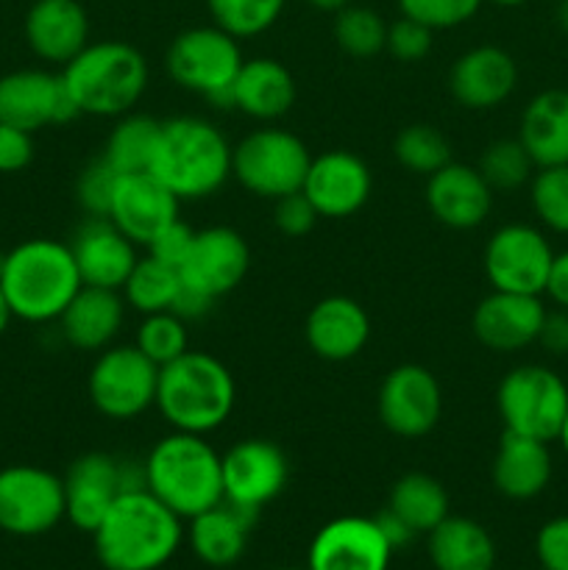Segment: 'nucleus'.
<instances>
[{"label": "nucleus", "instance_id": "1", "mask_svg": "<svg viewBox=\"0 0 568 570\" xmlns=\"http://www.w3.org/2000/svg\"><path fill=\"white\" fill-rule=\"evenodd\" d=\"M106 570H159L184 543V521L145 488L126 490L92 532Z\"/></svg>", "mask_w": 568, "mask_h": 570}, {"label": "nucleus", "instance_id": "2", "mask_svg": "<svg viewBox=\"0 0 568 570\" xmlns=\"http://www.w3.org/2000/svg\"><path fill=\"white\" fill-rule=\"evenodd\" d=\"M0 287L11 315L26 323H53L84 282L70 245L61 239L31 237L3 254Z\"/></svg>", "mask_w": 568, "mask_h": 570}, {"label": "nucleus", "instance_id": "3", "mask_svg": "<svg viewBox=\"0 0 568 570\" xmlns=\"http://www.w3.org/2000/svg\"><path fill=\"white\" fill-rule=\"evenodd\" d=\"M237 406V382L217 356L206 351L182 354L159 367L156 404L173 432L212 434L232 417Z\"/></svg>", "mask_w": 568, "mask_h": 570}, {"label": "nucleus", "instance_id": "4", "mask_svg": "<svg viewBox=\"0 0 568 570\" xmlns=\"http://www.w3.org/2000/svg\"><path fill=\"white\" fill-rule=\"evenodd\" d=\"M232 148L215 122L182 115L161 120L150 170L178 200H204L232 178Z\"/></svg>", "mask_w": 568, "mask_h": 570}, {"label": "nucleus", "instance_id": "5", "mask_svg": "<svg viewBox=\"0 0 568 570\" xmlns=\"http://www.w3.org/2000/svg\"><path fill=\"white\" fill-rule=\"evenodd\" d=\"M221 456L204 434H165L143 462L145 490L182 521H189L223 501Z\"/></svg>", "mask_w": 568, "mask_h": 570}, {"label": "nucleus", "instance_id": "6", "mask_svg": "<svg viewBox=\"0 0 568 570\" xmlns=\"http://www.w3.org/2000/svg\"><path fill=\"white\" fill-rule=\"evenodd\" d=\"M61 81L78 115L123 117L143 100L150 70L145 56L120 39L89 42L61 67Z\"/></svg>", "mask_w": 568, "mask_h": 570}, {"label": "nucleus", "instance_id": "7", "mask_svg": "<svg viewBox=\"0 0 568 570\" xmlns=\"http://www.w3.org/2000/svg\"><path fill=\"white\" fill-rule=\"evenodd\" d=\"M243 61L239 39L212 22V26L187 28L173 37L165 53V70L182 89L228 109L234 78Z\"/></svg>", "mask_w": 568, "mask_h": 570}, {"label": "nucleus", "instance_id": "8", "mask_svg": "<svg viewBox=\"0 0 568 570\" xmlns=\"http://www.w3.org/2000/svg\"><path fill=\"white\" fill-rule=\"evenodd\" d=\"M312 154L298 134L278 126L256 128L232 148V178L265 200L301 193Z\"/></svg>", "mask_w": 568, "mask_h": 570}, {"label": "nucleus", "instance_id": "9", "mask_svg": "<svg viewBox=\"0 0 568 570\" xmlns=\"http://www.w3.org/2000/svg\"><path fill=\"white\" fill-rule=\"evenodd\" d=\"M496 410L505 432L555 443L568 412V384L546 365H518L501 376Z\"/></svg>", "mask_w": 568, "mask_h": 570}, {"label": "nucleus", "instance_id": "10", "mask_svg": "<svg viewBox=\"0 0 568 570\" xmlns=\"http://www.w3.org/2000/svg\"><path fill=\"white\" fill-rule=\"evenodd\" d=\"M159 365L137 345H109L95 356L87 376V393L95 412L106 421H137L156 404Z\"/></svg>", "mask_w": 568, "mask_h": 570}, {"label": "nucleus", "instance_id": "11", "mask_svg": "<svg viewBox=\"0 0 568 570\" xmlns=\"http://www.w3.org/2000/svg\"><path fill=\"white\" fill-rule=\"evenodd\" d=\"M61 482H65V521H70L78 532L92 534L109 507L126 490L145 488V471L143 465L131 462L126 465L104 451H89L67 468Z\"/></svg>", "mask_w": 568, "mask_h": 570}, {"label": "nucleus", "instance_id": "12", "mask_svg": "<svg viewBox=\"0 0 568 570\" xmlns=\"http://www.w3.org/2000/svg\"><path fill=\"white\" fill-rule=\"evenodd\" d=\"M65 521V482L39 465L0 468V532L39 538Z\"/></svg>", "mask_w": 568, "mask_h": 570}, {"label": "nucleus", "instance_id": "13", "mask_svg": "<svg viewBox=\"0 0 568 570\" xmlns=\"http://www.w3.org/2000/svg\"><path fill=\"white\" fill-rule=\"evenodd\" d=\"M551 259L555 248L538 226L505 223L484 243L482 271L493 289L543 295Z\"/></svg>", "mask_w": 568, "mask_h": 570}, {"label": "nucleus", "instance_id": "14", "mask_svg": "<svg viewBox=\"0 0 568 570\" xmlns=\"http://www.w3.org/2000/svg\"><path fill=\"white\" fill-rule=\"evenodd\" d=\"M376 412L382 426L401 440H421L443 415V387L429 367L404 362L379 384Z\"/></svg>", "mask_w": 568, "mask_h": 570}, {"label": "nucleus", "instance_id": "15", "mask_svg": "<svg viewBox=\"0 0 568 570\" xmlns=\"http://www.w3.org/2000/svg\"><path fill=\"white\" fill-rule=\"evenodd\" d=\"M223 501L259 515L271 501L284 493L290 479V462L276 443L248 438L234 443L221 456Z\"/></svg>", "mask_w": 568, "mask_h": 570}, {"label": "nucleus", "instance_id": "16", "mask_svg": "<svg viewBox=\"0 0 568 570\" xmlns=\"http://www.w3.org/2000/svg\"><path fill=\"white\" fill-rule=\"evenodd\" d=\"M248 267L251 248L243 234L232 226H209L195 232L193 248L178 273H182L184 287L217 301L243 284Z\"/></svg>", "mask_w": 568, "mask_h": 570}, {"label": "nucleus", "instance_id": "17", "mask_svg": "<svg viewBox=\"0 0 568 570\" xmlns=\"http://www.w3.org/2000/svg\"><path fill=\"white\" fill-rule=\"evenodd\" d=\"M393 546L376 518L340 515L323 523L306 551L310 570H388Z\"/></svg>", "mask_w": 568, "mask_h": 570}, {"label": "nucleus", "instance_id": "18", "mask_svg": "<svg viewBox=\"0 0 568 570\" xmlns=\"http://www.w3.org/2000/svg\"><path fill=\"white\" fill-rule=\"evenodd\" d=\"M72 117L78 111L59 72L28 67L0 76V122L37 134Z\"/></svg>", "mask_w": 568, "mask_h": 570}, {"label": "nucleus", "instance_id": "19", "mask_svg": "<svg viewBox=\"0 0 568 570\" xmlns=\"http://www.w3.org/2000/svg\"><path fill=\"white\" fill-rule=\"evenodd\" d=\"M301 193L310 198L321 217L343 220V217L356 215L371 200L373 173L362 156L334 148L312 156Z\"/></svg>", "mask_w": 568, "mask_h": 570}, {"label": "nucleus", "instance_id": "20", "mask_svg": "<svg viewBox=\"0 0 568 570\" xmlns=\"http://www.w3.org/2000/svg\"><path fill=\"white\" fill-rule=\"evenodd\" d=\"M543 295L490 289L471 315V332L493 354H518L538 343L543 326Z\"/></svg>", "mask_w": 568, "mask_h": 570}, {"label": "nucleus", "instance_id": "21", "mask_svg": "<svg viewBox=\"0 0 568 570\" xmlns=\"http://www.w3.org/2000/svg\"><path fill=\"white\" fill-rule=\"evenodd\" d=\"M518 61L499 45H477L454 59L449 70V92L462 109L490 111L512 98L518 89Z\"/></svg>", "mask_w": 568, "mask_h": 570}, {"label": "nucleus", "instance_id": "22", "mask_svg": "<svg viewBox=\"0 0 568 570\" xmlns=\"http://www.w3.org/2000/svg\"><path fill=\"white\" fill-rule=\"evenodd\" d=\"M178 206L182 200L154 173H120L106 217L134 245H148L167 223L176 220Z\"/></svg>", "mask_w": 568, "mask_h": 570}, {"label": "nucleus", "instance_id": "23", "mask_svg": "<svg viewBox=\"0 0 568 570\" xmlns=\"http://www.w3.org/2000/svg\"><path fill=\"white\" fill-rule=\"evenodd\" d=\"M496 193L488 187L477 165L451 159L427 178V209L440 226L471 232L490 217Z\"/></svg>", "mask_w": 568, "mask_h": 570}, {"label": "nucleus", "instance_id": "24", "mask_svg": "<svg viewBox=\"0 0 568 570\" xmlns=\"http://www.w3.org/2000/svg\"><path fill=\"white\" fill-rule=\"evenodd\" d=\"M67 245L81 273V282L89 287L123 289L128 273L139 259V245H134L109 217H84Z\"/></svg>", "mask_w": 568, "mask_h": 570}, {"label": "nucleus", "instance_id": "25", "mask_svg": "<svg viewBox=\"0 0 568 570\" xmlns=\"http://www.w3.org/2000/svg\"><path fill=\"white\" fill-rule=\"evenodd\" d=\"M371 317L360 301L349 295H326L304 321V340L317 360L349 362L371 343Z\"/></svg>", "mask_w": 568, "mask_h": 570}, {"label": "nucleus", "instance_id": "26", "mask_svg": "<svg viewBox=\"0 0 568 570\" xmlns=\"http://www.w3.org/2000/svg\"><path fill=\"white\" fill-rule=\"evenodd\" d=\"M22 33L37 59L65 67L89 45V14L78 0H33Z\"/></svg>", "mask_w": 568, "mask_h": 570}, {"label": "nucleus", "instance_id": "27", "mask_svg": "<svg viewBox=\"0 0 568 570\" xmlns=\"http://www.w3.org/2000/svg\"><path fill=\"white\" fill-rule=\"evenodd\" d=\"M555 476L549 443L535 438H523L516 432H501L496 445L490 479L493 488L510 501H532L543 493Z\"/></svg>", "mask_w": 568, "mask_h": 570}, {"label": "nucleus", "instance_id": "28", "mask_svg": "<svg viewBox=\"0 0 568 570\" xmlns=\"http://www.w3.org/2000/svg\"><path fill=\"white\" fill-rule=\"evenodd\" d=\"M123 321H126V301H123L120 289L84 284L56 323L70 348L100 354L104 348L115 345Z\"/></svg>", "mask_w": 568, "mask_h": 570}, {"label": "nucleus", "instance_id": "29", "mask_svg": "<svg viewBox=\"0 0 568 570\" xmlns=\"http://www.w3.org/2000/svg\"><path fill=\"white\" fill-rule=\"evenodd\" d=\"M295 78L271 56H254L239 67L232 87V106L259 122H276L295 106Z\"/></svg>", "mask_w": 568, "mask_h": 570}, {"label": "nucleus", "instance_id": "30", "mask_svg": "<svg viewBox=\"0 0 568 570\" xmlns=\"http://www.w3.org/2000/svg\"><path fill=\"white\" fill-rule=\"evenodd\" d=\"M256 518L259 515H254V512H245L239 507L221 501L212 510L189 518L187 529H184V540L204 566L232 568L245 554L251 527L256 523Z\"/></svg>", "mask_w": 568, "mask_h": 570}, {"label": "nucleus", "instance_id": "31", "mask_svg": "<svg viewBox=\"0 0 568 570\" xmlns=\"http://www.w3.org/2000/svg\"><path fill=\"white\" fill-rule=\"evenodd\" d=\"M518 139L535 167L568 165V89L551 87L535 95L521 111Z\"/></svg>", "mask_w": 568, "mask_h": 570}, {"label": "nucleus", "instance_id": "32", "mask_svg": "<svg viewBox=\"0 0 568 570\" xmlns=\"http://www.w3.org/2000/svg\"><path fill=\"white\" fill-rule=\"evenodd\" d=\"M427 554L434 570H493L496 540L473 518L449 515L427 534Z\"/></svg>", "mask_w": 568, "mask_h": 570}, {"label": "nucleus", "instance_id": "33", "mask_svg": "<svg viewBox=\"0 0 568 570\" xmlns=\"http://www.w3.org/2000/svg\"><path fill=\"white\" fill-rule=\"evenodd\" d=\"M384 510L393 512L415 534H429L451 515V501L440 479L432 473L410 471L393 482Z\"/></svg>", "mask_w": 568, "mask_h": 570}, {"label": "nucleus", "instance_id": "34", "mask_svg": "<svg viewBox=\"0 0 568 570\" xmlns=\"http://www.w3.org/2000/svg\"><path fill=\"white\" fill-rule=\"evenodd\" d=\"M182 287L184 282L178 267H170L145 254L139 256L134 271L128 273L120 295L126 306H131L139 315H156V312H173Z\"/></svg>", "mask_w": 568, "mask_h": 570}, {"label": "nucleus", "instance_id": "35", "mask_svg": "<svg viewBox=\"0 0 568 570\" xmlns=\"http://www.w3.org/2000/svg\"><path fill=\"white\" fill-rule=\"evenodd\" d=\"M161 120L148 115H128L117 117L109 139H106L104 159L115 173H148L150 159H154L156 139H159Z\"/></svg>", "mask_w": 568, "mask_h": 570}, {"label": "nucleus", "instance_id": "36", "mask_svg": "<svg viewBox=\"0 0 568 570\" xmlns=\"http://www.w3.org/2000/svg\"><path fill=\"white\" fill-rule=\"evenodd\" d=\"M477 170L488 181L493 193H516V189L529 187L535 176V161L529 150L523 148L518 137H501L493 139L488 148L482 150L477 161Z\"/></svg>", "mask_w": 568, "mask_h": 570}, {"label": "nucleus", "instance_id": "37", "mask_svg": "<svg viewBox=\"0 0 568 570\" xmlns=\"http://www.w3.org/2000/svg\"><path fill=\"white\" fill-rule=\"evenodd\" d=\"M393 156L404 170L429 178L451 161V142L429 122H412L395 134Z\"/></svg>", "mask_w": 568, "mask_h": 570}, {"label": "nucleus", "instance_id": "38", "mask_svg": "<svg viewBox=\"0 0 568 570\" xmlns=\"http://www.w3.org/2000/svg\"><path fill=\"white\" fill-rule=\"evenodd\" d=\"M388 22L368 6L349 3L334 14V42L351 59H373L384 50Z\"/></svg>", "mask_w": 568, "mask_h": 570}, {"label": "nucleus", "instance_id": "39", "mask_svg": "<svg viewBox=\"0 0 568 570\" xmlns=\"http://www.w3.org/2000/svg\"><path fill=\"white\" fill-rule=\"evenodd\" d=\"M287 0H206L212 22L237 39L271 31L284 14Z\"/></svg>", "mask_w": 568, "mask_h": 570}, {"label": "nucleus", "instance_id": "40", "mask_svg": "<svg viewBox=\"0 0 568 570\" xmlns=\"http://www.w3.org/2000/svg\"><path fill=\"white\" fill-rule=\"evenodd\" d=\"M134 345L148 356L154 365H167L189 351L187 321L176 312H156V315H143L137 326Z\"/></svg>", "mask_w": 568, "mask_h": 570}, {"label": "nucleus", "instance_id": "41", "mask_svg": "<svg viewBox=\"0 0 568 570\" xmlns=\"http://www.w3.org/2000/svg\"><path fill=\"white\" fill-rule=\"evenodd\" d=\"M529 204L540 226L568 237V165L538 167L529 181Z\"/></svg>", "mask_w": 568, "mask_h": 570}, {"label": "nucleus", "instance_id": "42", "mask_svg": "<svg viewBox=\"0 0 568 570\" xmlns=\"http://www.w3.org/2000/svg\"><path fill=\"white\" fill-rule=\"evenodd\" d=\"M395 3L404 17L423 22L432 31H449L473 20L484 0H395Z\"/></svg>", "mask_w": 568, "mask_h": 570}, {"label": "nucleus", "instance_id": "43", "mask_svg": "<svg viewBox=\"0 0 568 570\" xmlns=\"http://www.w3.org/2000/svg\"><path fill=\"white\" fill-rule=\"evenodd\" d=\"M120 173H115L109 167V161L100 156V159L89 161L76 178V200L87 217H106L109 215L111 195H115V184Z\"/></svg>", "mask_w": 568, "mask_h": 570}, {"label": "nucleus", "instance_id": "44", "mask_svg": "<svg viewBox=\"0 0 568 570\" xmlns=\"http://www.w3.org/2000/svg\"><path fill=\"white\" fill-rule=\"evenodd\" d=\"M434 31L423 22L412 20V17L401 14L399 20L388 22V39H384V50L393 56L395 61H404V65H415L423 61L432 50Z\"/></svg>", "mask_w": 568, "mask_h": 570}, {"label": "nucleus", "instance_id": "45", "mask_svg": "<svg viewBox=\"0 0 568 570\" xmlns=\"http://www.w3.org/2000/svg\"><path fill=\"white\" fill-rule=\"evenodd\" d=\"M317 220H321V215H317L315 206L310 204V198L304 193L284 195V198L273 200V226L284 237H304V234H310L315 228Z\"/></svg>", "mask_w": 568, "mask_h": 570}, {"label": "nucleus", "instance_id": "46", "mask_svg": "<svg viewBox=\"0 0 568 570\" xmlns=\"http://www.w3.org/2000/svg\"><path fill=\"white\" fill-rule=\"evenodd\" d=\"M535 557L543 570H568V515L551 518L538 529Z\"/></svg>", "mask_w": 568, "mask_h": 570}, {"label": "nucleus", "instance_id": "47", "mask_svg": "<svg viewBox=\"0 0 568 570\" xmlns=\"http://www.w3.org/2000/svg\"><path fill=\"white\" fill-rule=\"evenodd\" d=\"M193 239H195L193 228H189L182 217H176V220L167 223V226L161 228V232L145 245V248H148V256H154V259L165 262V265L170 267H182V262L187 259L189 248H193Z\"/></svg>", "mask_w": 568, "mask_h": 570}, {"label": "nucleus", "instance_id": "48", "mask_svg": "<svg viewBox=\"0 0 568 570\" xmlns=\"http://www.w3.org/2000/svg\"><path fill=\"white\" fill-rule=\"evenodd\" d=\"M33 161V134L0 122V173L14 176Z\"/></svg>", "mask_w": 568, "mask_h": 570}, {"label": "nucleus", "instance_id": "49", "mask_svg": "<svg viewBox=\"0 0 568 570\" xmlns=\"http://www.w3.org/2000/svg\"><path fill=\"white\" fill-rule=\"evenodd\" d=\"M538 345L551 356H568V309H560V306L546 309Z\"/></svg>", "mask_w": 568, "mask_h": 570}, {"label": "nucleus", "instance_id": "50", "mask_svg": "<svg viewBox=\"0 0 568 570\" xmlns=\"http://www.w3.org/2000/svg\"><path fill=\"white\" fill-rule=\"evenodd\" d=\"M543 295L551 301V304L560 306V309H568V248L560 250V254L555 250V259H551V271H549V278H546Z\"/></svg>", "mask_w": 568, "mask_h": 570}, {"label": "nucleus", "instance_id": "51", "mask_svg": "<svg viewBox=\"0 0 568 570\" xmlns=\"http://www.w3.org/2000/svg\"><path fill=\"white\" fill-rule=\"evenodd\" d=\"M376 521H379V527H382L384 538L390 540V546H393L395 551L404 549V546H410L412 538H418V534L412 532L410 527H404V523H401L399 518L393 515V512L382 510V512H379V515H376Z\"/></svg>", "mask_w": 568, "mask_h": 570}, {"label": "nucleus", "instance_id": "52", "mask_svg": "<svg viewBox=\"0 0 568 570\" xmlns=\"http://www.w3.org/2000/svg\"><path fill=\"white\" fill-rule=\"evenodd\" d=\"M306 3L317 11H326V14H337L340 9H345V6L354 3V0H306Z\"/></svg>", "mask_w": 568, "mask_h": 570}, {"label": "nucleus", "instance_id": "53", "mask_svg": "<svg viewBox=\"0 0 568 570\" xmlns=\"http://www.w3.org/2000/svg\"><path fill=\"white\" fill-rule=\"evenodd\" d=\"M11 309H9V301H6V295H3V287H0V337H3L6 334V328H9V323H11Z\"/></svg>", "mask_w": 568, "mask_h": 570}, {"label": "nucleus", "instance_id": "54", "mask_svg": "<svg viewBox=\"0 0 568 570\" xmlns=\"http://www.w3.org/2000/svg\"><path fill=\"white\" fill-rule=\"evenodd\" d=\"M555 20H557V26H560V31L568 33V0H557Z\"/></svg>", "mask_w": 568, "mask_h": 570}, {"label": "nucleus", "instance_id": "55", "mask_svg": "<svg viewBox=\"0 0 568 570\" xmlns=\"http://www.w3.org/2000/svg\"><path fill=\"white\" fill-rule=\"evenodd\" d=\"M557 440H560L562 451L568 454V412H566V421H562V429H560V434H557Z\"/></svg>", "mask_w": 568, "mask_h": 570}, {"label": "nucleus", "instance_id": "56", "mask_svg": "<svg viewBox=\"0 0 568 570\" xmlns=\"http://www.w3.org/2000/svg\"><path fill=\"white\" fill-rule=\"evenodd\" d=\"M490 3H496V6H505V9H516V6H523V3H529V0H490Z\"/></svg>", "mask_w": 568, "mask_h": 570}, {"label": "nucleus", "instance_id": "57", "mask_svg": "<svg viewBox=\"0 0 568 570\" xmlns=\"http://www.w3.org/2000/svg\"><path fill=\"white\" fill-rule=\"evenodd\" d=\"M276 570H310V568H276Z\"/></svg>", "mask_w": 568, "mask_h": 570}]
</instances>
